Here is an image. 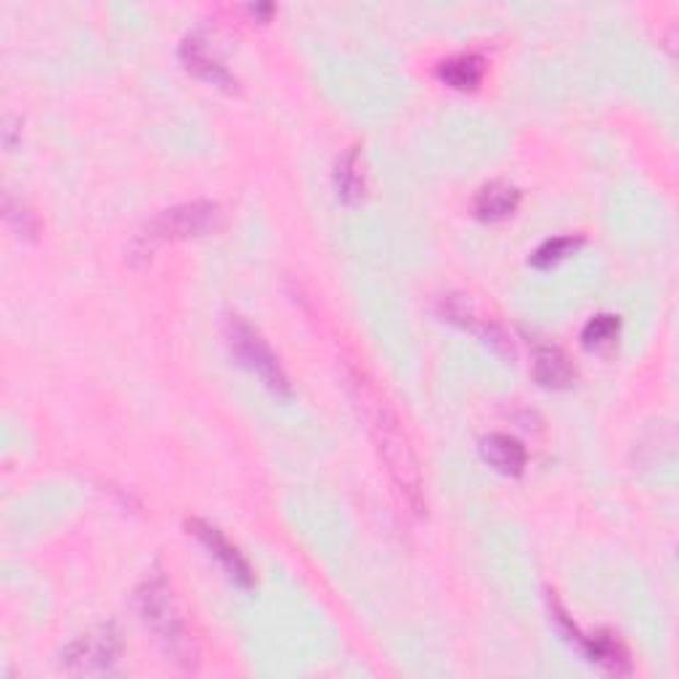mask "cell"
I'll use <instances>...</instances> for the list:
<instances>
[{
	"mask_svg": "<svg viewBox=\"0 0 679 679\" xmlns=\"http://www.w3.org/2000/svg\"><path fill=\"white\" fill-rule=\"evenodd\" d=\"M348 388H351L353 401H356L361 417H364L366 428H370L379 459L385 463V470H388L390 481L396 483L398 494L409 504L411 513L422 515L425 496H422L420 465H417V457L411 452V444L407 433H403L401 422H398V417L385 403V398H379L375 385L364 377V372H348Z\"/></svg>",
	"mask_w": 679,
	"mask_h": 679,
	"instance_id": "1",
	"label": "cell"
},
{
	"mask_svg": "<svg viewBox=\"0 0 679 679\" xmlns=\"http://www.w3.org/2000/svg\"><path fill=\"white\" fill-rule=\"evenodd\" d=\"M136 602H139L143 624L157 637L171 662L178 664L180 669H191L197 664V647L165 573H149L139 592H136Z\"/></svg>",
	"mask_w": 679,
	"mask_h": 679,
	"instance_id": "2",
	"label": "cell"
},
{
	"mask_svg": "<svg viewBox=\"0 0 679 679\" xmlns=\"http://www.w3.org/2000/svg\"><path fill=\"white\" fill-rule=\"evenodd\" d=\"M221 221V208L215 202H186L176 204V208L162 210L160 215H154L147 226L136 234V239L130 242V264H139V260H149L157 247L167 245V242L178 239H191V236H202L213 232Z\"/></svg>",
	"mask_w": 679,
	"mask_h": 679,
	"instance_id": "3",
	"label": "cell"
},
{
	"mask_svg": "<svg viewBox=\"0 0 679 679\" xmlns=\"http://www.w3.org/2000/svg\"><path fill=\"white\" fill-rule=\"evenodd\" d=\"M223 340H226L229 353H232L247 372H253L271 394L290 396V379H286V372L282 370V364H279L277 353L271 351L269 342L264 340V335H260L250 321L242 319V316L236 314L223 316Z\"/></svg>",
	"mask_w": 679,
	"mask_h": 679,
	"instance_id": "4",
	"label": "cell"
},
{
	"mask_svg": "<svg viewBox=\"0 0 679 679\" xmlns=\"http://www.w3.org/2000/svg\"><path fill=\"white\" fill-rule=\"evenodd\" d=\"M122 651L126 645L120 629L115 624H98L61 651V669L85 677L112 675L120 664Z\"/></svg>",
	"mask_w": 679,
	"mask_h": 679,
	"instance_id": "5",
	"label": "cell"
},
{
	"mask_svg": "<svg viewBox=\"0 0 679 679\" xmlns=\"http://www.w3.org/2000/svg\"><path fill=\"white\" fill-rule=\"evenodd\" d=\"M438 314L444 316L446 321L463 327L465 332H472L476 338L489 342V346L496 348L500 353H510V356L515 353L513 340H510V335L504 332L502 324L489 319V316H483L481 311H478V305L472 303L467 295H459V292H448V295H444L438 301Z\"/></svg>",
	"mask_w": 679,
	"mask_h": 679,
	"instance_id": "6",
	"label": "cell"
},
{
	"mask_svg": "<svg viewBox=\"0 0 679 679\" xmlns=\"http://www.w3.org/2000/svg\"><path fill=\"white\" fill-rule=\"evenodd\" d=\"M186 528H189V534H195L199 545L208 547V552L223 565V571L229 573V578H232L236 587L253 589L255 573L250 569V563H247L245 554L236 550L232 541L223 537L221 528H215L213 523L199 520V518L186 520Z\"/></svg>",
	"mask_w": 679,
	"mask_h": 679,
	"instance_id": "7",
	"label": "cell"
},
{
	"mask_svg": "<svg viewBox=\"0 0 679 679\" xmlns=\"http://www.w3.org/2000/svg\"><path fill=\"white\" fill-rule=\"evenodd\" d=\"M178 56H180V61H184L186 70L195 72L199 80H204V83L218 85V89H223V91L236 89V78L229 72V67L223 65L221 56L213 51V46H210L208 35L204 33L186 35L178 48Z\"/></svg>",
	"mask_w": 679,
	"mask_h": 679,
	"instance_id": "8",
	"label": "cell"
},
{
	"mask_svg": "<svg viewBox=\"0 0 679 679\" xmlns=\"http://www.w3.org/2000/svg\"><path fill=\"white\" fill-rule=\"evenodd\" d=\"M578 647L587 653L592 664L610 671V675H629L632 671V658H629L627 647L616 640V634L595 632L578 640Z\"/></svg>",
	"mask_w": 679,
	"mask_h": 679,
	"instance_id": "9",
	"label": "cell"
},
{
	"mask_svg": "<svg viewBox=\"0 0 679 679\" xmlns=\"http://www.w3.org/2000/svg\"><path fill=\"white\" fill-rule=\"evenodd\" d=\"M520 204V189L507 184V180H491V184L481 186L476 195L472 210L483 221H502V218L513 215Z\"/></svg>",
	"mask_w": 679,
	"mask_h": 679,
	"instance_id": "10",
	"label": "cell"
},
{
	"mask_svg": "<svg viewBox=\"0 0 679 679\" xmlns=\"http://www.w3.org/2000/svg\"><path fill=\"white\" fill-rule=\"evenodd\" d=\"M481 454L494 470L504 476H520L526 467V446L507 433H491L481 441Z\"/></svg>",
	"mask_w": 679,
	"mask_h": 679,
	"instance_id": "11",
	"label": "cell"
},
{
	"mask_svg": "<svg viewBox=\"0 0 679 679\" xmlns=\"http://www.w3.org/2000/svg\"><path fill=\"white\" fill-rule=\"evenodd\" d=\"M534 377L541 388H552V390H563L571 388L573 379H576V370H573L571 359L565 356L560 348L552 346H541L534 356Z\"/></svg>",
	"mask_w": 679,
	"mask_h": 679,
	"instance_id": "12",
	"label": "cell"
},
{
	"mask_svg": "<svg viewBox=\"0 0 679 679\" xmlns=\"http://www.w3.org/2000/svg\"><path fill=\"white\" fill-rule=\"evenodd\" d=\"M483 74H485V61H483V56H478V54L448 56V59H444L438 65V78L457 91L478 89Z\"/></svg>",
	"mask_w": 679,
	"mask_h": 679,
	"instance_id": "13",
	"label": "cell"
},
{
	"mask_svg": "<svg viewBox=\"0 0 679 679\" xmlns=\"http://www.w3.org/2000/svg\"><path fill=\"white\" fill-rule=\"evenodd\" d=\"M335 186H338V197L346 204H356L364 197V171H361L359 147H351L338 160L335 167Z\"/></svg>",
	"mask_w": 679,
	"mask_h": 679,
	"instance_id": "14",
	"label": "cell"
},
{
	"mask_svg": "<svg viewBox=\"0 0 679 679\" xmlns=\"http://www.w3.org/2000/svg\"><path fill=\"white\" fill-rule=\"evenodd\" d=\"M621 332V319L616 314H597L587 321L582 329V342L589 351H600V348L613 346V340Z\"/></svg>",
	"mask_w": 679,
	"mask_h": 679,
	"instance_id": "15",
	"label": "cell"
},
{
	"mask_svg": "<svg viewBox=\"0 0 679 679\" xmlns=\"http://www.w3.org/2000/svg\"><path fill=\"white\" fill-rule=\"evenodd\" d=\"M582 245V236H554V239H547L545 245L537 247V253L531 255V266L537 269H550V266L563 260L565 255H571L576 247Z\"/></svg>",
	"mask_w": 679,
	"mask_h": 679,
	"instance_id": "16",
	"label": "cell"
},
{
	"mask_svg": "<svg viewBox=\"0 0 679 679\" xmlns=\"http://www.w3.org/2000/svg\"><path fill=\"white\" fill-rule=\"evenodd\" d=\"M3 215H5V223H9L19 236H35L37 232L35 215L30 213L22 202H16L11 195L3 197Z\"/></svg>",
	"mask_w": 679,
	"mask_h": 679,
	"instance_id": "17",
	"label": "cell"
},
{
	"mask_svg": "<svg viewBox=\"0 0 679 679\" xmlns=\"http://www.w3.org/2000/svg\"><path fill=\"white\" fill-rule=\"evenodd\" d=\"M19 120L14 115H5L3 117V128H0V133H3V143H5V149H14L16 147V133H19Z\"/></svg>",
	"mask_w": 679,
	"mask_h": 679,
	"instance_id": "18",
	"label": "cell"
}]
</instances>
